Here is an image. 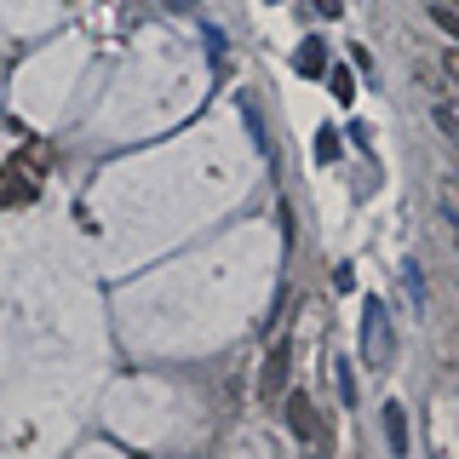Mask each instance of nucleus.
<instances>
[{"mask_svg":"<svg viewBox=\"0 0 459 459\" xmlns=\"http://www.w3.org/2000/svg\"><path fill=\"white\" fill-rule=\"evenodd\" d=\"M316 12H322V18H339V12H344V0H316Z\"/></svg>","mask_w":459,"mask_h":459,"instance_id":"obj_15","label":"nucleus"},{"mask_svg":"<svg viewBox=\"0 0 459 459\" xmlns=\"http://www.w3.org/2000/svg\"><path fill=\"white\" fill-rule=\"evenodd\" d=\"M430 23H437L442 35H454V40H459V12L448 6V0H430Z\"/></svg>","mask_w":459,"mask_h":459,"instance_id":"obj_7","label":"nucleus"},{"mask_svg":"<svg viewBox=\"0 0 459 459\" xmlns=\"http://www.w3.org/2000/svg\"><path fill=\"white\" fill-rule=\"evenodd\" d=\"M442 207H448L454 219H459V184H448V190H442Z\"/></svg>","mask_w":459,"mask_h":459,"instance_id":"obj_14","label":"nucleus"},{"mask_svg":"<svg viewBox=\"0 0 459 459\" xmlns=\"http://www.w3.org/2000/svg\"><path fill=\"white\" fill-rule=\"evenodd\" d=\"M327 86H333L339 104H351V98H356V75H351V69H327Z\"/></svg>","mask_w":459,"mask_h":459,"instance_id":"obj_8","label":"nucleus"},{"mask_svg":"<svg viewBox=\"0 0 459 459\" xmlns=\"http://www.w3.org/2000/svg\"><path fill=\"white\" fill-rule=\"evenodd\" d=\"M333 287H339V293H351V287H356V270H351V264H339V276H333Z\"/></svg>","mask_w":459,"mask_h":459,"instance_id":"obj_12","label":"nucleus"},{"mask_svg":"<svg viewBox=\"0 0 459 459\" xmlns=\"http://www.w3.org/2000/svg\"><path fill=\"white\" fill-rule=\"evenodd\" d=\"M316 161H339V133H333V126H322V133H316Z\"/></svg>","mask_w":459,"mask_h":459,"instance_id":"obj_9","label":"nucleus"},{"mask_svg":"<svg viewBox=\"0 0 459 459\" xmlns=\"http://www.w3.org/2000/svg\"><path fill=\"white\" fill-rule=\"evenodd\" d=\"M454 241H459V230H454Z\"/></svg>","mask_w":459,"mask_h":459,"instance_id":"obj_16","label":"nucleus"},{"mask_svg":"<svg viewBox=\"0 0 459 459\" xmlns=\"http://www.w3.org/2000/svg\"><path fill=\"white\" fill-rule=\"evenodd\" d=\"M442 69H448V81L459 86V47H448V57H442Z\"/></svg>","mask_w":459,"mask_h":459,"instance_id":"obj_13","label":"nucleus"},{"mask_svg":"<svg viewBox=\"0 0 459 459\" xmlns=\"http://www.w3.org/2000/svg\"><path fill=\"white\" fill-rule=\"evenodd\" d=\"M287 425H293V437L299 442H322V425H316V408H310V396H287Z\"/></svg>","mask_w":459,"mask_h":459,"instance_id":"obj_3","label":"nucleus"},{"mask_svg":"<svg viewBox=\"0 0 459 459\" xmlns=\"http://www.w3.org/2000/svg\"><path fill=\"white\" fill-rule=\"evenodd\" d=\"M287 362H293V351H287V339L270 344V356H264V373H258V396L276 408V396L287 391Z\"/></svg>","mask_w":459,"mask_h":459,"instance_id":"obj_2","label":"nucleus"},{"mask_svg":"<svg viewBox=\"0 0 459 459\" xmlns=\"http://www.w3.org/2000/svg\"><path fill=\"white\" fill-rule=\"evenodd\" d=\"M293 69H299V75H327V69H333V64H327V47H322V40H299V52H293Z\"/></svg>","mask_w":459,"mask_h":459,"instance_id":"obj_5","label":"nucleus"},{"mask_svg":"<svg viewBox=\"0 0 459 459\" xmlns=\"http://www.w3.org/2000/svg\"><path fill=\"white\" fill-rule=\"evenodd\" d=\"M437 126L459 143V104H437Z\"/></svg>","mask_w":459,"mask_h":459,"instance_id":"obj_10","label":"nucleus"},{"mask_svg":"<svg viewBox=\"0 0 459 459\" xmlns=\"http://www.w3.org/2000/svg\"><path fill=\"white\" fill-rule=\"evenodd\" d=\"M0 201H6V207H29V201H35V184H29V172H18V167L0 172Z\"/></svg>","mask_w":459,"mask_h":459,"instance_id":"obj_4","label":"nucleus"},{"mask_svg":"<svg viewBox=\"0 0 459 459\" xmlns=\"http://www.w3.org/2000/svg\"><path fill=\"white\" fill-rule=\"evenodd\" d=\"M339 396L356 402V379H351V368H344V362H339Z\"/></svg>","mask_w":459,"mask_h":459,"instance_id":"obj_11","label":"nucleus"},{"mask_svg":"<svg viewBox=\"0 0 459 459\" xmlns=\"http://www.w3.org/2000/svg\"><path fill=\"white\" fill-rule=\"evenodd\" d=\"M362 356L368 368H385L396 356V339H391V316H385V299H368L362 305Z\"/></svg>","mask_w":459,"mask_h":459,"instance_id":"obj_1","label":"nucleus"},{"mask_svg":"<svg viewBox=\"0 0 459 459\" xmlns=\"http://www.w3.org/2000/svg\"><path fill=\"white\" fill-rule=\"evenodd\" d=\"M385 437H391V454H408V413H402V402H385Z\"/></svg>","mask_w":459,"mask_h":459,"instance_id":"obj_6","label":"nucleus"}]
</instances>
